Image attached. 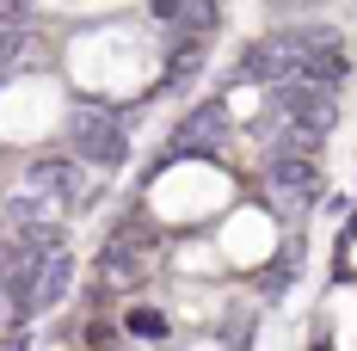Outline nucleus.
<instances>
[{
    "instance_id": "1",
    "label": "nucleus",
    "mask_w": 357,
    "mask_h": 351,
    "mask_svg": "<svg viewBox=\"0 0 357 351\" xmlns=\"http://www.w3.org/2000/svg\"><path fill=\"white\" fill-rule=\"evenodd\" d=\"M234 80H252V87H339L345 80V50L326 31H278L265 43H247L241 62H234Z\"/></svg>"
},
{
    "instance_id": "2",
    "label": "nucleus",
    "mask_w": 357,
    "mask_h": 351,
    "mask_svg": "<svg viewBox=\"0 0 357 351\" xmlns=\"http://www.w3.org/2000/svg\"><path fill=\"white\" fill-rule=\"evenodd\" d=\"M333 87H271L265 111L252 117V136L271 154H314L333 130Z\"/></svg>"
},
{
    "instance_id": "3",
    "label": "nucleus",
    "mask_w": 357,
    "mask_h": 351,
    "mask_svg": "<svg viewBox=\"0 0 357 351\" xmlns=\"http://www.w3.org/2000/svg\"><path fill=\"white\" fill-rule=\"evenodd\" d=\"M80 191H86V179H80V160H62V154L37 160L31 173L19 179L13 204H6V222H13V234H56V228L68 222V210L80 204Z\"/></svg>"
},
{
    "instance_id": "4",
    "label": "nucleus",
    "mask_w": 357,
    "mask_h": 351,
    "mask_svg": "<svg viewBox=\"0 0 357 351\" xmlns=\"http://www.w3.org/2000/svg\"><path fill=\"white\" fill-rule=\"evenodd\" d=\"M68 148H74V160L117 173V167L130 160V124H123L117 111H105V105H80L68 117Z\"/></svg>"
},
{
    "instance_id": "5",
    "label": "nucleus",
    "mask_w": 357,
    "mask_h": 351,
    "mask_svg": "<svg viewBox=\"0 0 357 351\" xmlns=\"http://www.w3.org/2000/svg\"><path fill=\"white\" fill-rule=\"evenodd\" d=\"M321 160L314 154H271V167L259 173V191H265V204L278 216H308V204L321 197Z\"/></svg>"
},
{
    "instance_id": "6",
    "label": "nucleus",
    "mask_w": 357,
    "mask_h": 351,
    "mask_svg": "<svg viewBox=\"0 0 357 351\" xmlns=\"http://www.w3.org/2000/svg\"><path fill=\"white\" fill-rule=\"evenodd\" d=\"M173 148H178V154H222V148H228V105H222V99L197 105L173 130Z\"/></svg>"
},
{
    "instance_id": "7",
    "label": "nucleus",
    "mask_w": 357,
    "mask_h": 351,
    "mask_svg": "<svg viewBox=\"0 0 357 351\" xmlns=\"http://www.w3.org/2000/svg\"><path fill=\"white\" fill-rule=\"evenodd\" d=\"M191 68H197V43H178L173 56H167V87H185Z\"/></svg>"
},
{
    "instance_id": "8",
    "label": "nucleus",
    "mask_w": 357,
    "mask_h": 351,
    "mask_svg": "<svg viewBox=\"0 0 357 351\" xmlns=\"http://www.w3.org/2000/svg\"><path fill=\"white\" fill-rule=\"evenodd\" d=\"M130 327H136L142 339H167V315H154V308H136V315H130Z\"/></svg>"
},
{
    "instance_id": "9",
    "label": "nucleus",
    "mask_w": 357,
    "mask_h": 351,
    "mask_svg": "<svg viewBox=\"0 0 357 351\" xmlns=\"http://www.w3.org/2000/svg\"><path fill=\"white\" fill-rule=\"evenodd\" d=\"M302 6H314V0H302Z\"/></svg>"
}]
</instances>
